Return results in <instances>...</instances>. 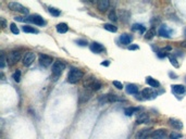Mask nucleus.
Instances as JSON below:
<instances>
[{
    "instance_id": "obj_12",
    "label": "nucleus",
    "mask_w": 186,
    "mask_h": 139,
    "mask_svg": "<svg viewBox=\"0 0 186 139\" xmlns=\"http://www.w3.org/2000/svg\"><path fill=\"white\" fill-rule=\"evenodd\" d=\"M35 61V53L34 52H27L25 57L23 58V64L24 66H29L32 63Z\"/></svg>"
},
{
    "instance_id": "obj_13",
    "label": "nucleus",
    "mask_w": 186,
    "mask_h": 139,
    "mask_svg": "<svg viewBox=\"0 0 186 139\" xmlns=\"http://www.w3.org/2000/svg\"><path fill=\"white\" fill-rule=\"evenodd\" d=\"M89 48H91V50L95 53H101L106 50L105 47L99 43H93L91 46H89Z\"/></svg>"
},
{
    "instance_id": "obj_42",
    "label": "nucleus",
    "mask_w": 186,
    "mask_h": 139,
    "mask_svg": "<svg viewBox=\"0 0 186 139\" xmlns=\"http://www.w3.org/2000/svg\"><path fill=\"white\" fill-rule=\"evenodd\" d=\"M110 62L109 61H105V62H101V65H103V66H109Z\"/></svg>"
},
{
    "instance_id": "obj_22",
    "label": "nucleus",
    "mask_w": 186,
    "mask_h": 139,
    "mask_svg": "<svg viewBox=\"0 0 186 139\" xmlns=\"http://www.w3.org/2000/svg\"><path fill=\"white\" fill-rule=\"evenodd\" d=\"M171 50V47H165V48H162V49H160V50H158V52H157V55L159 58H165L167 55H169V53H168V51H170Z\"/></svg>"
},
{
    "instance_id": "obj_7",
    "label": "nucleus",
    "mask_w": 186,
    "mask_h": 139,
    "mask_svg": "<svg viewBox=\"0 0 186 139\" xmlns=\"http://www.w3.org/2000/svg\"><path fill=\"white\" fill-rule=\"evenodd\" d=\"M153 133V128H144L136 134L135 139H148L149 137H151Z\"/></svg>"
},
{
    "instance_id": "obj_9",
    "label": "nucleus",
    "mask_w": 186,
    "mask_h": 139,
    "mask_svg": "<svg viewBox=\"0 0 186 139\" xmlns=\"http://www.w3.org/2000/svg\"><path fill=\"white\" fill-rule=\"evenodd\" d=\"M141 96L144 99H148V100H151V99H155L158 96V94L153 89L151 88H145L141 91Z\"/></svg>"
},
{
    "instance_id": "obj_4",
    "label": "nucleus",
    "mask_w": 186,
    "mask_h": 139,
    "mask_svg": "<svg viewBox=\"0 0 186 139\" xmlns=\"http://www.w3.org/2000/svg\"><path fill=\"white\" fill-rule=\"evenodd\" d=\"M22 57V52L21 50H13L10 52L9 58H8V63L9 65H14L17 62H19L21 60Z\"/></svg>"
},
{
    "instance_id": "obj_25",
    "label": "nucleus",
    "mask_w": 186,
    "mask_h": 139,
    "mask_svg": "<svg viewBox=\"0 0 186 139\" xmlns=\"http://www.w3.org/2000/svg\"><path fill=\"white\" fill-rule=\"evenodd\" d=\"M120 17H121L122 22L126 23L130 19V12L129 11H126V10H121V11H120Z\"/></svg>"
},
{
    "instance_id": "obj_1",
    "label": "nucleus",
    "mask_w": 186,
    "mask_h": 139,
    "mask_svg": "<svg viewBox=\"0 0 186 139\" xmlns=\"http://www.w3.org/2000/svg\"><path fill=\"white\" fill-rule=\"evenodd\" d=\"M101 86H103L101 83L98 79H96L95 77H89V78L85 79V82H84V87L86 89H88V90H91L93 92L99 90L101 88Z\"/></svg>"
},
{
    "instance_id": "obj_38",
    "label": "nucleus",
    "mask_w": 186,
    "mask_h": 139,
    "mask_svg": "<svg viewBox=\"0 0 186 139\" xmlns=\"http://www.w3.org/2000/svg\"><path fill=\"white\" fill-rule=\"evenodd\" d=\"M75 43H76L77 45L82 46V47H85V46H87V43H88L86 40H84V39H77V40H75Z\"/></svg>"
},
{
    "instance_id": "obj_26",
    "label": "nucleus",
    "mask_w": 186,
    "mask_h": 139,
    "mask_svg": "<svg viewBox=\"0 0 186 139\" xmlns=\"http://www.w3.org/2000/svg\"><path fill=\"white\" fill-rule=\"evenodd\" d=\"M22 29H23V32H25V33L38 34V29L34 28L33 26H29V25H24V26L22 27Z\"/></svg>"
},
{
    "instance_id": "obj_32",
    "label": "nucleus",
    "mask_w": 186,
    "mask_h": 139,
    "mask_svg": "<svg viewBox=\"0 0 186 139\" xmlns=\"http://www.w3.org/2000/svg\"><path fill=\"white\" fill-rule=\"evenodd\" d=\"M49 13H50V14H52L53 17H59V15L61 14L60 10L56 9V8H52V7L49 8Z\"/></svg>"
},
{
    "instance_id": "obj_18",
    "label": "nucleus",
    "mask_w": 186,
    "mask_h": 139,
    "mask_svg": "<svg viewBox=\"0 0 186 139\" xmlns=\"http://www.w3.org/2000/svg\"><path fill=\"white\" fill-rule=\"evenodd\" d=\"M172 92L176 95H182L185 92V87L183 85H173L172 86Z\"/></svg>"
},
{
    "instance_id": "obj_29",
    "label": "nucleus",
    "mask_w": 186,
    "mask_h": 139,
    "mask_svg": "<svg viewBox=\"0 0 186 139\" xmlns=\"http://www.w3.org/2000/svg\"><path fill=\"white\" fill-rule=\"evenodd\" d=\"M132 29H133V31H138V32H141V33H145V31H146L145 26L141 24H134L133 27H132Z\"/></svg>"
},
{
    "instance_id": "obj_17",
    "label": "nucleus",
    "mask_w": 186,
    "mask_h": 139,
    "mask_svg": "<svg viewBox=\"0 0 186 139\" xmlns=\"http://www.w3.org/2000/svg\"><path fill=\"white\" fill-rule=\"evenodd\" d=\"M169 123L172 127H174L175 130H182L183 128V123L181 122L180 120H176V118H170Z\"/></svg>"
},
{
    "instance_id": "obj_31",
    "label": "nucleus",
    "mask_w": 186,
    "mask_h": 139,
    "mask_svg": "<svg viewBox=\"0 0 186 139\" xmlns=\"http://www.w3.org/2000/svg\"><path fill=\"white\" fill-rule=\"evenodd\" d=\"M13 79H14V82L19 83L20 81H21V71L20 70H17L14 73H13Z\"/></svg>"
},
{
    "instance_id": "obj_40",
    "label": "nucleus",
    "mask_w": 186,
    "mask_h": 139,
    "mask_svg": "<svg viewBox=\"0 0 186 139\" xmlns=\"http://www.w3.org/2000/svg\"><path fill=\"white\" fill-rule=\"evenodd\" d=\"M0 21H1V25H2V28H5V27L7 26V22H6V20L3 19V17H0Z\"/></svg>"
},
{
    "instance_id": "obj_45",
    "label": "nucleus",
    "mask_w": 186,
    "mask_h": 139,
    "mask_svg": "<svg viewBox=\"0 0 186 139\" xmlns=\"http://www.w3.org/2000/svg\"><path fill=\"white\" fill-rule=\"evenodd\" d=\"M184 34H185V37H186V28H185V31H184Z\"/></svg>"
},
{
    "instance_id": "obj_8",
    "label": "nucleus",
    "mask_w": 186,
    "mask_h": 139,
    "mask_svg": "<svg viewBox=\"0 0 186 139\" xmlns=\"http://www.w3.org/2000/svg\"><path fill=\"white\" fill-rule=\"evenodd\" d=\"M29 22L38 25V26H44L46 24V21L44 20V17H41L39 14H33L31 17H29Z\"/></svg>"
},
{
    "instance_id": "obj_27",
    "label": "nucleus",
    "mask_w": 186,
    "mask_h": 139,
    "mask_svg": "<svg viewBox=\"0 0 186 139\" xmlns=\"http://www.w3.org/2000/svg\"><path fill=\"white\" fill-rule=\"evenodd\" d=\"M156 28L155 27H151L149 31H147L146 32V34H145V38L146 39H153V37H155V35H156Z\"/></svg>"
},
{
    "instance_id": "obj_41",
    "label": "nucleus",
    "mask_w": 186,
    "mask_h": 139,
    "mask_svg": "<svg viewBox=\"0 0 186 139\" xmlns=\"http://www.w3.org/2000/svg\"><path fill=\"white\" fill-rule=\"evenodd\" d=\"M138 48H139V47H138V46H136V45H131L129 47L130 50H136V49H138Z\"/></svg>"
},
{
    "instance_id": "obj_39",
    "label": "nucleus",
    "mask_w": 186,
    "mask_h": 139,
    "mask_svg": "<svg viewBox=\"0 0 186 139\" xmlns=\"http://www.w3.org/2000/svg\"><path fill=\"white\" fill-rule=\"evenodd\" d=\"M113 86L117 87L118 89H122V88H123V85H122V83L118 82V81H113Z\"/></svg>"
},
{
    "instance_id": "obj_14",
    "label": "nucleus",
    "mask_w": 186,
    "mask_h": 139,
    "mask_svg": "<svg viewBox=\"0 0 186 139\" xmlns=\"http://www.w3.org/2000/svg\"><path fill=\"white\" fill-rule=\"evenodd\" d=\"M165 137H167V132L165 130H153V135H151L153 139H165Z\"/></svg>"
},
{
    "instance_id": "obj_5",
    "label": "nucleus",
    "mask_w": 186,
    "mask_h": 139,
    "mask_svg": "<svg viewBox=\"0 0 186 139\" xmlns=\"http://www.w3.org/2000/svg\"><path fill=\"white\" fill-rule=\"evenodd\" d=\"M8 7H9V9L12 10V11H17V12L23 13V14H29V9H26L24 6H22L21 3L19 2H9Z\"/></svg>"
},
{
    "instance_id": "obj_33",
    "label": "nucleus",
    "mask_w": 186,
    "mask_h": 139,
    "mask_svg": "<svg viewBox=\"0 0 186 139\" xmlns=\"http://www.w3.org/2000/svg\"><path fill=\"white\" fill-rule=\"evenodd\" d=\"M169 59H170V62H171V64H172V65H174V67H179V66H180L179 62H177L176 58H175V57H173V55L169 54Z\"/></svg>"
},
{
    "instance_id": "obj_15",
    "label": "nucleus",
    "mask_w": 186,
    "mask_h": 139,
    "mask_svg": "<svg viewBox=\"0 0 186 139\" xmlns=\"http://www.w3.org/2000/svg\"><path fill=\"white\" fill-rule=\"evenodd\" d=\"M109 6H110L109 0H99L97 2V7L100 12H106L108 10V8H109Z\"/></svg>"
},
{
    "instance_id": "obj_28",
    "label": "nucleus",
    "mask_w": 186,
    "mask_h": 139,
    "mask_svg": "<svg viewBox=\"0 0 186 139\" xmlns=\"http://www.w3.org/2000/svg\"><path fill=\"white\" fill-rule=\"evenodd\" d=\"M137 111H139V108H126L124 110V113H125L126 116H132V115L135 112H137Z\"/></svg>"
},
{
    "instance_id": "obj_16",
    "label": "nucleus",
    "mask_w": 186,
    "mask_h": 139,
    "mask_svg": "<svg viewBox=\"0 0 186 139\" xmlns=\"http://www.w3.org/2000/svg\"><path fill=\"white\" fill-rule=\"evenodd\" d=\"M133 41V36L129 35V34H123L120 36V43L122 45H130Z\"/></svg>"
},
{
    "instance_id": "obj_23",
    "label": "nucleus",
    "mask_w": 186,
    "mask_h": 139,
    "mask_svg": "<svg viewBox=\"0 0 186 139\" xmlns=\"http://www.w3.org/2000/svg\"><path fill=\"white\" fill-rule=\"evenodd\" d=\"M149 121V116L147 113H141L137 118V124H143V123H147Z\"/></svg>"
},
{
    "instance_id": "obj_21",
    "label": "nucleus",
    "mask_w": 186,
    "mask_h": 139,
    "mask_svg": "<svg viewBox=\"0 0 186 139\" xmlns=\"http://www.w3.org/2000/svg\"><path fill=\"white\" fill-rule=\"evenodd\" d=\"M126 92L130 95H137L138 94V88H137V86H135V85L133 84H129L126 86Z\"/></svg>"
},
{
    "instance_id": "obj_36",
    "label": "nucleus",
    "mask_w": 186,
    "mask_h": 139,
    "mask_svg": "<svg viewBox=\"0 0 186 139\" xmlns=\"http://www.w3.org/2000/svg\"><path fill=\"white\" fill-rule=\"evenodd\" d=\"M182 138V134L177 132H172L170 134V139H181Z\"/></svg>"
},
{
    "instance_id": "obj_35",
    "label": "nucleus",
    "mask_w": 186,
    "mask_h": 139,
    "mask_svg": "<svg viewBox=\"0 0 186 139\" xmlns=\"http://www.w3.org/2000/svg\"><path fill=\"white\" fill-rule=\"evenodd\" d=\"M10 29H11L12 33L15 34V35H17V34L20 33V29L17 28V26L14 24V23H11V24H10Z\"/></svg>"
},
{
    "instance_id": "obj_30",
    "label": "nucleus",
    "mask_w": 186,
    "mask_h": 139,
    "mask_svg": "<svg viewBox=\"0 0 186 139\" xmlns=\"http://www.w3.org/2000/svg\"><path fill=\"white\" fill-rule=\"evenodd\" d=\"M103 28L107 29V31H109V32H111V33H115V32L118 31L117 26H114V25H112V24H105L103 25Z\"/></svg>"
},
{
    "instance_id": "obj_43",
    "label": "nucleus",
    "mask_w": 186,
    "mask_h": 139,
    "mask_svg": "<svg viewBox=\"0 0 186 139\" xmlns=\"http://www.w3.org/2000/svg\"><path fill=\"white\" fill-rule=\"evenodd\" d=\"M170 76H171V77H173V78H176V77H177V75H176V74H173V73H170Z\"/></svg>"
},
{
    "instance_id": "obj_37",
    "label": "nucleus",
    "mask_w": 186,
    "mask_h": 139,
    "mask_svg": "<svg viewBox=\"0 0 186 139\" xmlns=\"http://www.w3.org/2000/svg\"><path fill=\"white\" fill-rule=\"evenodd\" d=\"M6 57H5V54H3V52L0 54V67L1 69H5V66H6Z\"/></svg>"
},
{
    "instance_id": "obj_19",
    "label": "nucleus",
    "mask_w": 186,
    "mask_h": 139,
    "mask_svg": "<svg viewBox=\"0 0 186 139\" xmlns=\"http://www.w3.org/2000/svg\"><path fill=\"white\" fill-rule=\"evenodd\" d=\"M146 83H147L150 87H153V88H158V87L160 86V83L158 82L157 79L153 78V77H150V76H148L147 78H146Z\"/></svg>"
},
{
    "instance_id": "obj_2",
    "label": "nucleus",
    "mask_w": 186,
    "mask_h": 139,
    "mask_svg": "<svg viewBox=\"0 0 186 139\" xmlns=\"http://www.w3.org/2000/svg\"><path fill=\"white\" fill-rule=\"evenodd\" d=\"M84 76V73L79 69H72L68 74V82L70 84H76Z\"/></svg>"
},
{
    "instance_id": "obj_10",
    "label": "nucleus",
    "mask_w": 186,
    "mask_h": 139,
    "mask_svg": "<svg viewBox=\"0 0 186 139\" xmlns=\"http://www.w3.org/2000/svg\"><path fill=\"white\" fill-rule=\"evenodd\" d=\"M52 58L51 57H49V55H47V54H39V64L41 65V66H44V67H48L49 65L52 63Z\"/></svg>"
},
{
    "instance_id": "obj_20",
    "label": "nucleus",
    "mask_w": 186,
    "mask_h": 139,
    "mask_svg": "<svg viewBox=\"0 0 186 139\" xmlns=\"http://www.w3.org/2000/svg\"><path fill=\"white\" fill-rule=\"evenodd\" d=\"M108 102H117V101H125V99L121 98V97L117 96L114 94H108L107 95Z\"/></svg>"
},
{
    "instance_id": "obj_34",
    "label": "nucleus",
    "mask_w": 186,
    "mask_h": 139,
    "mask_svg": "<svg viewBox=\"0 0 186 139\" xmlns=\"http://www.w3.org/2000/svg\"><path fill=\"white\" fill-rule=\"evenodd\" d=\"M109 19L111 20L112 22H115L118 20V17H117V13H115L114 10H111L109 12Z\"/></svg>"
},
{
    "instance_id": "obj_11",
    "label": "nucleus",
    "mask_w": 186,
    "mask_h": 139,
    "mask_svg": "<svg viewBox=\"0 0 186 139\" xmlns=\"http://www.w3.org/2000/svg\"><path fill=\"white\" fill-rule=\"evenodd\" d=\"M158 34H159V36L161 37H167V38H169L172 34V29L169 28L167 25H161L159 31H158Z\"/></svg>"
},
{
    "instance_id": "obj_24",
    "label": "nucleus",
    "mask_w": 186,
    "mask_h": 139,
    "mask_svg": "<svg viewBox=\"0 0 186 139\" xmlns=\"http://www.w3.org/2000/svg\"><path fill=\"white\" fill-rule=\"evenodd\" d=\"M56 28H57L58 33L64 34V33H67V32H68V29H69V26H68L65 23H60V24H58L57 26H56Z\"/></svg>"
},
{
    "instance_id": "obj_3",
    "label": "nucleus",
    "mask_w": 186,
    "mask_h": 139,
    "mask_svg": "<svg viewBox=\"0 0 186 139\" xmlns=\"http://www.w3.org/2000/svg\"><path fill=\"white\" fill-rule=\"evenodd\" d=\"M65 69V63L62 61H56L52 65V77L55 81H57L60 77V75L62 74V72Z\"/></svg>"
},
{
    "instance_id": "obj_44",
    "label": "nucleus",
    "mask_w": 186,
    "mask_h": 139,
    "mask_svg": "<svg viewBox=\"0 0 186 139\" xmlns=\"http://www.w3.org/2000/svg\"><path fill=\"white\" fill-rule=\"evenodd\" d=\"M181 45H182V47H184V48H186V40H184L183 43H181Z\"/></svg>"
},
{
    "instance_id": "obj_6",
    "label": "nucleus",
    "mask_w": 186,
    "mask_h": 139,
    "mask_svg": "<svg viewBox=\"0 0 186 139\" xmlns=\"http://www.w3.org/2000/svg\"><path fill=\"white\" fill-rule=\"evenodd\" d=\"M93 96V91L88 90V89H84L79 92V103H85L89 100Z\"/></svg>"
}]
</instances>
